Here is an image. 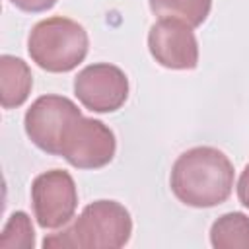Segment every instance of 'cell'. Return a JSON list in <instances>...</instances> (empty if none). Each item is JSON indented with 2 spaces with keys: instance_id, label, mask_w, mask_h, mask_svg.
<instances>
[{
  "instance_id": "obj_3",
  "label": "cell",
  "mask_w": 249,
  "mask_h": 249,
  "mask_svg": "<svg viewBox=\"0 0 249 249\" xmlns=\"http://www.w3.org/2000/svg\"><path fill=\"white\" fill-rule=\"evenodd\" d=\"M88 31L74 19L54 16L33 25L27 51L31 60L47 72H70L88 54Z\"/></svg>"
},
{
  "instance_id": "obj_9",
  "label": "cell",
  "mask_w": 249,
  "mask_h": 249,
  "mask_svg": "<svg viewBox=\"0 0 249 249\" xmlns=\"http://www.w3.org/2000/svg\"><path fill=\"white\" fill-rule=\"evenodd\" d=\"M33 78L27 62L18 56H0V101L4 109H14L25 103L31 93Z\"/></svg>"
},
{
  "instance_id": "obj_2",
  "label": "cell",
  "mask_w": 249,
  "mask_h": 249,
  "mask_svg": "<svg viewBox=\"0 0 249 249\" xmlns=\"http://www.w3.org/2000/svg\"><path fill=\"white\" fill-rule=\"evenodd\" d=\"M132 233V220L128 210L117 200H95L88 204L76 222L45 237V249H119L128 243Z\"/></svg>"
},
{
  "instance_id": "obj_14",
  "label": "cell",
  "mask_w": 249,
  "mask_h": 249,
  "mask_svg": "<svg viewBox=\"0 0 249 249\" xmlns=\"http://www.w3.org/2000/svg\"><path fill=\"white\" fill-rule=\"evenodd\" d=\"M237 198H239V202L245 208H249V163L245 165V169L239 175V181H237Z\"/></svg>"
},
{
  "instance_id": "obj_5",
  "label": "cell",
  "mask_w": 249,
  "mask_h": 249,
  "mask_svg": "<svg viewBox=\"0 0 249 249\" xmlns=\"http://www.w3.org/2000/svg\"><path fill=\"white\" fill-rule=\"evenodd\" d=\"M31 202L37 224L45 230L66 226L78 206V191L72 175L64 169H51L31 183Z\"/></svg>"
},
{
  "instance_id": "obj_7",
  "label": "cell",
  "mask_w": 249,
  "mask_h": 249,
  "mask_svg": "<svg viewBox=\"0 0 249 249\" xmlns=\"http://www.w3.org/2000/svg\"><path fill=\"white\" fill-rule=\"evenodd\" d=\"M74 93L86 109L113 113L121 109L128 97V78L115 64H89L74 78Z\"/></svg>"
},
{
  "instance_id": "obj_12",
  "label": "cell",
  "mask_w": 249,
  "mask_h": 249,
  "mask_svg": "<svg viewBox=\"0 0 249 249\" xmlns=\"http://www.w3.org/2000/svg\"><path fill=\"white\" fill-rule=\"evenodd\" d=\"M35 245V231L31 220L25 212H14L0 235L2 249H33Z\"/></svg>"
},
{
  "instance_id": "obj_11",
  "label": "cell",
  "mask_w": 249,
  "mask_h": 249,
  "mask_svg": "<svg viewBox=\"0 0 249 249\" xmlns=\"http://www.w3.org/2000/svg\"><path fill=\"white\" fill-rule=\"evenodd\" d=\"M150 10L160 18H177L198 27L210 14L212 0H148Z\"/></svg>"
},
{
  "instance_id": "obj_13",
  "label": "cell",
  "mask_w": 249,
  "mask_h": 249,
  "mask_svg": "<svg viewBox=\"0 0 249 249\" xmlns=\"http://www.w3.org/2000/svg\"><path fill=\"white\" fill-rule=\"evenodd\" d=\"M16 8L23 10V12H29V14H39V12H47L51 10L56 0H10Z\"/></svg>"
},
{
  "instance_id": "obj_1",
  "label": "cell",
  "mask_w": 249,
  "mask_h": 249,
  "mask_svg": "<svg viewBox=\"0 0 249 249\" xmlns=\"http://www.w3.org/2000/svg\"><path fill=\"white\" fill-rule=\"evenodd\" d=\"M169 185L183 204L193 208H212L226 202L231 195L233 165L218 148L196 146L175 160Z\"/></svg>"
},
{
  "instance_id": "obj_10",
  "label": "cell",
  "mask_w": 249,
  "mask_h": 249,
  "mask_svg": "<svg viewBox=\"0 0 249 249\" xmlns=\"http://www.w3.org/2000/svg\"><path fill=\"white\" fill-rule=\"evenodd\" d=\"M210 243L216 249H249V216L228 212L210 228Z\"/></svg>"
},
{
  "instance_id": "obj_6",
  "label": "cell",
  "mask_w": 249,
  "mask_h": 249,
  "mask_svg": "<svg viewBox=\"0 0 249 249\" xmlns=\"http://www.w3.org/2000/svg\"><path fill=\"white\" fill-rule=\"evenodd\" d=\"M80 115L72 99L62 95H41L27 109L23 124L29 140L39 150L60 156V138L66 126Z\"/></svg>"
},
{
  "instance_id": "obj_4",
  "label": "cell",
  "mask_w": 249,
  "mask_h": 249,
  "mask_svg": "<svg viewBox=\"0 0 249 249\" xmlns=\"http://www.w3.org/2000/svg\"><path fill=\"white\" fill-rule=\"evenodd\" d=\"M117 150L113 130L84 115L76 117L60 138V156L78 169H97L107 165Z\"/></svg>"
},
{
  "instance_id": "obj_8",
  "label": "cell",
  "mask_w": 249,
  "mask_h": 249,
  "mask_svg": "<svg viewBox=\"0 0 249 249\" xmlns=\"http://www.w3.org/2000/svg\"><path fill=\"white\" fill-rule=\"evenodd\" d=\"M148 49L158 64L171 70H193L198 64V43L193 27L177 18H160L148 33Z\"/></svg>"
}]
</instances>
